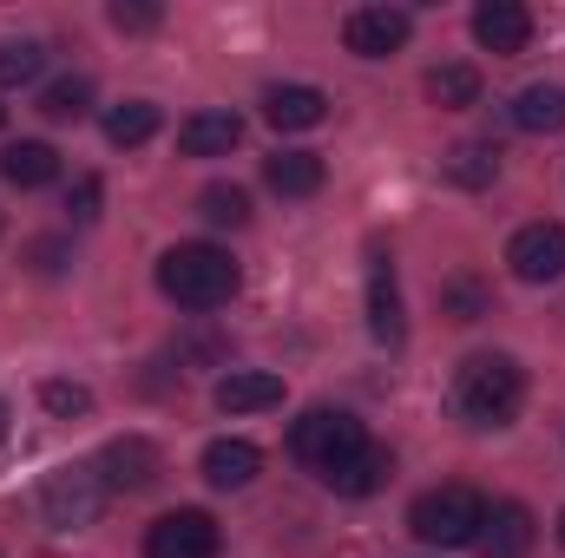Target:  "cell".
I'll return each mask as SVG.
<instances>
[{
  "label": "cell",
  "instance_id": "5bb4252c",
  "mask_svg": "<svg viewBox=\"0 0 565 558\" xmlns=\"http://www.w3.org/2000/svg\"><path fill=\"white\" fill-rule=\"evenodd\" d=\"M237 139H244V119L237 112H191L178 126V151L184 158H231Z\"/></svg>",
  "mask_w": 565,
  "mask_h": 558
},
{
  "label": "cell",
  "instance_id": "7402d4cb",
  "mask_svg": "<svg viewBox=\"0 0 565 558\" xmlns=\"http://www.w3.org/2000/svg\"><path fill=\"white\" fill-rule=\"evenodd\" d=\"M40 112H46L53 126L86 119V112H93V79H79V73H73V79H53V86L40 93Z\"/></svg>",
  "mask_w": 565,
  "mask_h": 558
},
{
  "label": "cell",
  "instance_id": "52a82bcc",
  "mask_svg": "<svg viewBox=\"0 0 565 558\" xmlns=\"http://www.w3.org/2000/svg\"><path fill=\"white\" fill-rule=\"evenodd\" d=\"M145 558H217V519L198 513V506L164 513V519L145 533Z\"/></svg>",
  "mask_w": 565,
  "mask_h": 558
},
{
  "label": "cell",
  "instance_id": "cb8c5ba5",
  "mask_svg": "<svg viewBox=\"0 0 565 558\" xmlns=\"http://www.w3.org/2000/svg\"><path fill=\"white\" fill-rule=\"evenodd\" d=\"M198 217L217 224V230H237V224H250V197L237 184H204L198 191Z\"/></svg>",
  "mask_w": 565,
  "mask_h": 558
},
{
  "label": "cell",
  "instance_id": "ba28073f",
  "mask_svg": "<svg viewBox=\"0 0 565 558\" xmlns=\"http://www.w3.org/2000/svg\"><path fill=\"white\" fill-rule=\"evenodd\" d=\"M408 33H415L408 7H355V13L342 20V40H349V53H362V60H388V53H402Z\"/></svg>",
  "mask_w": 565,
  "mask_h": 558
},
{
  "label": "cell",
  "instance_id": "d6a6232c",
  "mask_svg": "<svg viewBox=\"0 0 565 558\" xmlns=\"http://www.w3.org/2000/svg\"><path fill=\"white\" fill-rule=\"evenodd\" d=\"M559 539H565V519H559Z\"/></svg>",
  "mask_w": 565,
  "mask_h": 558
},
{
  "label": "cell",
  "instance_id": "9a60e30c",
  "mask_svg": "<svg viewBox=\"0 0 565 558\" xmlns=\"http://www.w3.org/2000/svg\"><path fill=\"white\" fill-rule=\"evenodd\" d=\"M277 401H282V375H270V368H231L217 382V408L224 415H264Z\"/></svg>",
  "mask_w": 565,
  "mask_h": 558
},
{
  "label": "cell",
  "instance_id": "f1b7e54d",
  "mask_svg": "<svg viewBox=\"0 0 565 558\" xmlns=\"http://www.w3.org/2000/svg\"><path fill=\"white\" fill-rule=\"evenodd\" d=\"M66 211H73L79 224H93V217H99V178H79L73 197H66Z\"/></svg>",
  "mask_w": 565,
  "mask_h": 558
},
{
  "label": "cell",
  "instance_id": "5b68a950",
  "mask_svg": "<svg viewBox=\"0 0 565 558\" xmlns=\"http://www.w3.org/2000/svg\"><path fill=\"white\" fill-rule=\"evenodd\" d=\"M99 500H106V480H99L93 466H60V473H46V486H40V519H46L53 533H79V526L99 519Z\"/></svg>",
  "mask_w": 565,
  "mask_h": 558
},
{
  "label": "cell",
  "instance_id": "4fadbf2b",
  "mask_svg": "<svg viewBox=\"0 0 565 558\" xmlns=\"http://www.w3.org/2000/svg\"><path fill=\"white\" fill-rule=\"evenodd\" d=\"M264 119L277 132H309V126L329 119V93L322 86H270L264 93Z\"/></svg>",
  "mask_w": 565,
  "mask_h": 558
},
{
  "label": "cell",
  "instance_id": "2e32d148",
  "mask_svg": "<svg viewBox=\"0 0 565 558\" xmlns=\"http://www.w3.org/2000/svg\"><path fill=\"white\" fill-rule=\"evenodd\" d=\"M257 473H264V453H257L250 440H211V447H204V480H211L217 493H244Z\"/></svg>",
  "mask_w": 565,
  "mask_h": 558
},
{
  "label": "cell",
  "instance_id": "30bf717a",
  "mask_svg": "<svg viewBox=\"0 0 565 558\" xmlns=\"http://www.w3.org/2000/svg\"><path fill=\"white\" fill-rule=\"evenodd\" d=\"M473 40H480L487 53L513 60V53H526V40H533V13H526L520 0H480V7H473Z\"/></svg>",
  "mask_w": 565,
  "mask_h": 558
},
{
  "label": "cell",
  "instance_id": "ffe728a7",
  "mask_svg": "<svg viewBox=\"0 0 565 558\" xmlns=\"http://www.w3.org/2000/svg\"><path fill=\"white\" fill-rule=\"evenodd\" d=\"M440 171H447V184H460V191H487V184L500 178V144H454Z\"/></svg>",
  "mask_w": 565,
  "mask_h": 558
},
{
  "label": "cell",
  "instance_id": "f546056e",
  "mask_svg": "<svg viewBox=\"0 0 565 558\" xmlns=\"http://www.w3.org/2000/svg\"><path fill=\"white\" fill-rule=\"evenodd\" d=\"M26 257H33V270H40V277H60V270H66V244H60V237H40Z\"/></svg>",
  "mask_w": 565,
  "mask_h": 558
},
{
  "label": "cell",
  "instance_id": "9c48e42d",
  "mask_svg": "<svg viewBox=\"0 0 565 558\" xmlns=\"http://www.w3.org/2000/svg\"><path fill=\"white\" fill-rule=\"evenodd\" d=\"M507 264L520 282H559L565 277V224H526L507 244Z\"/></svg>",
  "mask_w": 565,
  "mask_h": 558
},
{
  "label": "cell",
  "instance_id": "4dcf8cb0",
  "mask_svg": "<svg viewBox=\"0 0 565 558\" xmlns=\"http://www.w3.org/2000/svg\"><path fill=\"white\" fill-rule=\"evenodd\" d=\"M447 302H454V322H473V315H480V289H473V282H454Z\"/></svg>",
  "mask_w": 565,
  "mask_h": 558
},
{
  "label": "cell",
  "instance_id": "7c38bea8",
  "mask_svg": "<svg viewBox=\"0 0 565 558\" xmlns=\"http://www.w3.org/2000/svg\"><path fill=\"white\" fill-rule=\"evenodd\" d=\"M533 539H540V526H533V513H526L520 500H500V506L487 513V526H480V552L487 558H526Z\"/></svg>",
  "mask_w": 565,
  "mask_h": 558
},
{
  "label": "cell",
  "instance_id": "603a6c76",
  "mask_svg": "<svg viewBox=\"0 0 565 558\" xmlns=\"http://www.w3.org/2000/svg\"><path fill=\"white\" fill-rule=\"evenodd\" d=\"M427 99L447 106V112H460V106L480 99V73H473V66H434V73H427Z\"/></svg>",
  "mask_w": 565,
  "mask_h": 558
},
{
  "label": "cell",
  "instance_id": "277c9868",
  "mask_svg": "<svg viewBox=\"0 0 565 558\" xmlns=\"http://www.w3.org/2000/svg\"><path fill=\"white\" fill-rule=\"evenodd\" d=\"M408 526H415V539L422 546H480V526H487V500L473 493V486H434L415 500V513H408Z\"/></svg>",
  "mask_w": 565,
  "mask_h": 558
},
{
  "label": "cell",
  "instance_id": "7a4b0ae2",
  "mask_svg": "<svg viewBox=\"0 0 565 558\" xmlns=\"http://www.w3.org/2000/svg\"><path fill=\"white\" fill-rule=\"evenodd\" d=\"M454 401L473 427H507L526 401V375H520L513 355H473L460 368V382H454Z\"/></svg>",
  "mask_w": 565,
  "mask_h": 558
},
{
  "label": "cell",
  "instance_id": "836d02e7",
  "mask_svg": "<svg viewBox=\"0 0 565 558\" xmlns=\"http://www.w3.org/2000/svg\"><path fill=\"white\" fill-rule=\"evenodd\" d=\"M0 119H7V106H0Z\"/></svg>",
  "mask_w": 565,
  "mask_h": 558
},
{
  "label": "cell",
  "instance_id": "d4e9b609",
  "mask_svg": "<svg viewBox=\"0 0 565 558\" xmlns=\"http://www.w3.org/2000/svg\"><path fill=\"white\" fill-rule=\"evenodd\" d=\"M151 132H158V106H145V99H126V106L106 112V139L113 144H145Z\"/></svg>",
  "mask_w": 565,
  "mask_h": 558
},
{
  "label": "cell",
  "instance_id": "e0dca14e",
  "mask_svg": "<svg viewBox=\"0 0 565 558\" xmlns=\"http://www.w3.org/2000/svg\"><path fill=\"white\" fill-rule=\"evenodd\" d=\"M0 178L13 184V191H40V184H53L60 178V151L46 139H13L0 151Z\"/></svg>",
  "mask_w": 565,
  "mask_h": 558
},
{
  "label": "cell",
  "instance_id": "83f0119b",
  "mask_svg": "<svg viewBox=\"0 0 565 558\" xmlns=\"http://www.w3.org/2000/svg\"><path fill=\"white\" fill-rule=\"evenodd\" d=\"M113 26H119V33H145V26H158V7H145V0H119V7H113Z\"/></svg>",
  "mask_w": 565,
  "mask_h": 558
},
{
  "label": "cell",
  "instance_id": "44dd1931",
  "mask_svg": "<svg viewBox=\"0 0 565 558\" xmlns=\"http://www.w3.org/2000/svg\"><path fill=\"white\" fill-rule=\"evenodd\" d=\"M382 480H388V453L382 447H362L349 466H335L322 486H335L342 500H369V493H382Z\"/></svg>",
  "mask_w": 565,
  "mask_h": 558
},
{
  "label": "cell",
  "instance_id": "8fae6325",
  "mask_svg": "<svg viewBox=\"0 0 565 558\" xmlns=\"http://www.w3.org/2000/svg\"><path fill=\"white\" fill-rule=\"evenodd\" d=\"M369 335L388 342V348L408 335V322H402V289H395V264H388L382 250H369Z\"/></svg>",
  "mask_w": 565,
  "mask_h": 558
},
{
  "label": "cell",
  "instance_id": "ac0fdd59",
  "mask_svg": "<svg viewBox=\"0 0 565 558\" xmlns=\"http://www.w3.org/2000/svg\"><path fill=\"white\" fill-rule=\"evenodd\" d=\"M264 184L277 197H316L322 191V158L316 151H277V158H264Z\"/></svg>",
  "mask_w": 565,
  "mask_h": 558
},
{
  "label": "cell",
  "instance_id": "3957f363",
  "mask_svg": "<svg viewBox=\"0 0 565 558\" xmlns=\"http://www.w3.org/2000/svg\"><path fill=\"white\" fill-rule=\"evenodd\" d=\"M369 447V433H362V420L342 415V408H309V415L289 427V453L316 473V480H329L335 466H349L355 453Z\"/></svg>",
  "mask_w": 565,
  "mask_h": 558
},
{
  "label": "cell",
  "instance_id": "6da1fadb",
  "mask_svg": "<svg viewBox=\"0 0 565 558\" xmlns=\"http://www.w3.org/2000/svg\"><path fill=\"white\" fill-rule=\"evenodd\" d=\"M158 289H164V302L204 315V309H217V302L237 296V264L217 244H178V250L158 257Z\"/></svg>",
  "mask_w": 565,
  "mask_h": 558
},
{
  "label": "cell",
  "instance_id": "484cf974",
  "mask_svg": "<svg viewBox=\"0 0 565 558\" xmlns=\"http://www.w3.org/2000/svg\"><path fill=\"white\" fill-rule=\"evenodd\" d=\"M46 73V46L40 40H7L0 46V86H33Z\"/></svg>",
  "mask_w": 565,
  "mask_h": 558
},
{
  "label": "cell",
  "instance_id": "d6986e66",
  "mask_svg": "<svg viewBox=\"0 0 565 558\" xmlns=\"http://www.w3.org/2000/svg\"><path fill=\"white\" fill-rule=\"evenodd\" d=\"M513 126L520 132H565V86H526L520 99H513Z\"/></svg>",
  "mask_w": 565,
  "mask_h": 558
},
{
  "label": "cell",
  "instance_id": "4316f807",
  "mask_svg": "<svg viewBox=\"0 0 565 558\" xmlns=\"http://www.w3.org/2000/svg\"><path fill=\"white\" fill-rule=\"evenodd\" d=\"M40 408L60 420H79V415H93V395L79 382H40Z\"/></svg>",
  "mask_w": 565,
  "mask_h": 558
},
{
  "label": "cell",
  "instance_id": "8992f818",
  "mask_svg": "<svg viewBox=\"0 0 565 558\" xmlns=\"http://www.w3.org/2000/svg\"><path fill=\"white\" fill-rule=\"evenodd\" d=\"M93 473H99L113 493H145V486L164 480V453H158V440H145V433H119V440H106V453H99Z\"/></svg>",
  "mask_w": 565,
  "mask_h": 558
},
{
  "label": "cell",
  "instance_id": "1f68e13d",
  "mask_svg": "<svg viewBox=\"0 0 565 558\" xmlns=\"http://www.w3.org/2000/svg\"><path fill=\"white\" fill-rule=\"evenodd\" d=\"M0 440H7V401H0Z\"/></svg>",
  "mask_w": 565,
  "mask_h": 558
}]
</instances>
